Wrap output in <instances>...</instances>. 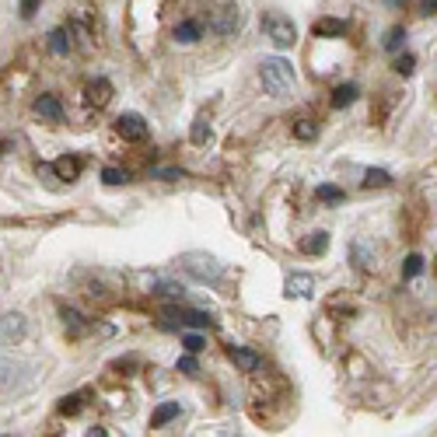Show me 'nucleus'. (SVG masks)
<instances>
[{
  "instance_id": "3",
  "label": "nucleus",
  "mask_w": 437,
  "mask_h": 437,
  "mask_svg": "<svg viewBox=\"0 0 437 437\" xmlns=\"http://www.w3.org/2000/svg\"><path fill=\"white\" fill-rule=\"evenodd\" d=\"M182 269L189 273V277H196V280H217V277H221V262H217L213 255H203V252L186 255Z\"/></svg>"
},
{
  "instance_id": "25",
  "label": "nucleus",
  "mask_w": 437,
  "mask_h": 437,
  "mask_svg": "<svg viewBox=\"0 0 437 437\" xmlns=\"http://www.w3.org/2000/svg\"><path fill=\"white\" fill-rule=\"evenodd\" d=\"M64 322L70 325V333H84V315H77V311H64Z\"/></svg>"
},
{
  "instance_id": "27",
  "label": "nucleus",
  "mask_w": 437,
  "mask_h": 437,
  "mask_svg": "<svg viewBox=\"0 0 437 437\" xmlns=\"http://www.w3.org/2000/svg\"><path fill=\"white\" fill-rule=\"evenodd\" d=\"M81 409V396H67V399H60V413L64 416H74Z\"/></svg>"
},
{
  "instance_id": "12",
  "label": "nucleus",
  "mask_w": 437,
  "mask_h": 437,
  "mask_svg": "<svg viewBox=\"0 0 437 437\" xmlns=\"http://www.w3.org/2000/svg\"><path fill=\"white\" fill-rule=\"evenodd\" d=\"M179 416V402H161L157 409H154V416H150V427H165V423H172Z\"/></svg>"
},
{
  "instance_id": "13",
  "label": "nucleus",
  "mask_w": 437,
  "mask_h": 437,
  "mask_svg": "<svg viewBox=\"0 0 437 437\" xmlns=\"http://www.w3.org/2000/svg\"><path fill=\"white\" fill-rule=\"evenodd\" d=\"M311 32H315V35H343V32H347V21H336V18H318V21L311 25Z\"/></svg>"
},
{
  "instance_id": "23",
  "label": "nucleus",
  "mask_w": 437,
  "mask_h": 437,
  "mask_svg": "<svg viewBox=\"0 0 437 437\" xmlns=\"http://www.w3.org/2000/svg\"><path fill=\"white\" fill-rule=\"evenodd\" d=\"M318 200L322 203H340L343 200V189H336V186H318Z\"/></svg>"
},
{
  "instance_id": "8",
  "label": "nucleus",
  "mask_w": 437,
  "mask_h": 437,
  "mask_svg": "<svg viewBox=\"0 0 437 437\" xmlns=\"http://www.w3.org/2000/svg\"><path fill=\"white\" fill-rule=\"evenodd\" d=\"M52 172H57L60 179H67V182H74L77 175H81V157H74V154H64V157H57L49 165Z\"/></svg>"
},
{
  "instance_id": "5",
  "label": "nucleus",
  "mask_w": 437,
  "mask_h": 437,
  "mask_svg": "<svg viewBox=\"0 0 437 437\" xmlns=\"http://www.w3.org/2000/svg\"><path fill=\"white\" fill-rule=\"evenodd\" d=\"M25 333H28V322H25V315H4V318H0V347H11V343H18Z\"/></svg>"
},
{
  "instance_id": "19",
  "label": "nucleus",
  "mask_w": 437,
  "mask_h": 437,
  "mask_svg": "<svg viewBox=\"0 0 437 437\" xmlns=\"http://www.w3.org/2000/svg\"><path fill=\"white\" fill-rule=\"evenodd\" d=\"M294 137H298V140H311V137H318V123H311V119H298V123H294Z\"/></svg>"
},
{
  "instance_id": "11",
  "label": "nucleus",
  "mask_w": 437,
  "mask_h": 437,
  "mask_svg": "<svg viewBox=\"0 0 437 437\" xmlns=\"http://www.w3.org/2000/svg\"><path fill=\"white\" fill-rule=\"evenodd\" d=\"M325 249H329V235H325V231H311L301 242V252H308V255H322Z\"/></svg>"
},
{
  "instance_id": "14",
  "label": "nucleus",
  "mask_w": 437,
  "mask_h": 437,
  "mask_svg": "<svg viewBox=\"0 0 437 437\" xmlns=\"http://www.w3.org/2000/svg\"><path fill=\"white\" fill-rule=\"evenodd\" d=\"M70 32L67 28H57V32H49V49L57 52V57H64V52H70Z\"/></svg>"
},
{
  "instance_id": "30",
  "label": "nucleus",
  "mask_w": 437,
  "mask_h": 437,
  "mask_svg": "<svg viewBox=\"0 0 437 437\" xmlns=\"http://www.w3.org/2000/svg\"><path fill=\"white\" fill-rule=\"evenodd\" d=\"M413 67H416L413 57H399V60H396V70H399V74H413Z\"/></svg>"
},
{
  "instance_id": "20",
  "label": "nucleus",
  "mask_w": 437,
  "mask_h": 437,
  "mask_svg": "<svg viewBox=\"0 0 437 437\" xmlns=\"http://www.w3.org/2000/svg\"><path fill=\"white\" fill-rule=\"evenodd\" d=\"M101 182H105V186H126V182H130V172H119V168H105V172H101Z\"/></svg>"
},
{
  "instance_id": "31",
  "label": "nucleus",
  "mask_w": 437,
  "mask_h": 437,
  "mask_svg": "<svg viewBox=\"0 0 437 437\" xmlns=\"http://www.w3.org/2000/svg\"><path fill=\"white\" fill-rule=\"evenodd\" d=\"M179 371H186V374H196V360H193V357H179Z\"/></svg>"
},
{
  "instance_id": "15",
  "label": "nucleus",
  "mask_w": 437,
  "mask_h": 437,
  "mask_svg": "<svg viewBox=\"0 0 437 437\" xmlns=\"http://www.w3.org/2000/svg\"><path fill=\"white\" fill-rule=\"evenodd\" d=\"M350 101H357V84H340L333 91V108H347Z\"/></svg>"
},
{
  "instance_id": "10",
  "label": "nucleus",
  "mask_w": 437,
  "mask_h": 437,
  "mask_svg": "<svg viewBox=\"0 0 437 437\" xmlns=\"http://www.w3.org/2000/svg\"><path fill=\"white\" fill-rule=\"evenodd\" d=\"M35 113L46 116V119H64V105L57 95H39L35 98Z\"/></svg>"
},
{
  "instance_id": "17",
  "label": "nucleus",
  "mask_w": 437,
  "mask_h": 437,
  "mask_svg": "<svg viewBox=\"0 0 437 437\" xmlns=\"http://www.w3.org/2000/svg\"><path fill=\"white\" fill-rule=\"evenodd\" d=\"M389 182H392V175H389L385 168H367V172H364V186H367V189H374V186H389Z\"/></svg>"
},
{
  "instance_id": "18",
  "label": "nucleus",
  "mask_w": 437,
  "mask_h": 437,
  "mask_svg": "<svg viewBox=\"0 0 437 437\" xmlns=\"http://www.w3.org/2000/svg\"><path fill=\"white\" fill-rule=\"evenodd\" d=\"M179 322L196 325V329H210V325H213V318H210V315H203V311H182V315H179Z\"/></svg>"
},
{
  "instance_id": "29",
  "label": "nucleus",
  "mask_w": 437,
  "mask_h": 437,
  "mask_svg": "<svg viewBox=\"0 0 437 437\" xmlns=\"http://www.w3.org/2000/svg\"><path fill=\"white\" fill-rule=\"evenodd\" d=\"M39 4H42V0H21V18H35Z\"/></svg>"
},
{
  "instance_id": "21",
  "label": "nucleus",
  "mask_w": 437,
  "mask_h": 437,
  "mask_svg": "<svg viewBox=\"0 0 437 437\" xmlns=\"http://www.w3.org/2000/svg\"><path fill=\"white\" fill-rule=\"evenodd\" d=\"M420 273H423V255H409L406 266H402V277L413 280V277H420Z\"/></svg>"
},
{
  "instance_id": "24",
  "label": "nucleus",
  "mask_w": 437,
  "mask_h": 437,
  "mask_svg": "<svg viewBox=\"0 0 437 437\" xmlns=\"http://www.w3.org/2000/svg\"><path fill=\"white\" fill-rule=\"evenodd\" d=\"M402 42H406V28H392V32H389V39H385V49H392V52H396V49H402Z\"/></svg>"
},
{
  "instance_id": "9",
  "label": "nucleus",
  "mask_w": 437,
  "mask_h": 437,
  "mask_svg": "<svg viewBox=\"0 0 437 437\" xmlns=\"http://www.w3.org/2000/svg\"><path fill=\"white\" fill-rule=\"evenodd\" d=\"M315 291V280L308 277V273H294V277H287V298H311Z\"/></svg>"
},
{
  "instance_id": "33",
  "label": "nucleus",
  "mask_w": 437,
  "mask_h": 437,
  "mask_svg": "<svg viewBox=\"0 0 437 437\" xmlns=\"http://www.w3.org/2000/svg\"><path fill=\"white\" fill-rule=\"evenodd\" d=\"M392 4H399V0H392Z\"/></svg>"
},
{
  "instance_id": "32",
  "label": "nucleus",
  "mask_w": 437,
  "mask_h": 437,
  "mask_svg": "<svg viewBox=\"0 0 437 437\" xmlns=\"http://www.w3.org/2000/svg\"><path fill=\"white\" fill-rule=\"evenodd\" d=\"M423 11H427V14H434V0H423Z\"/></svg>"
},
{
  "instance_id": "26",
  "label": "nucleus",
  "mask_w": 437,
  "mask_h": 437,
  "mask_svg": "<svg viewBox=\"0 0 437 437\" xmlns=\"http://www.w3.org/2000/svg\"><path fill=\"white\" fill-rule=\"evenodd\" d=\"M353 259H357V266H360V269H371V262H374V255H371L364 245H353Z\"/></svg>"
},
{
  "instance_id": "6",
  "label": "nucleus",
  "mask_w": 437,
  "mask_h": 437,
  "mask_svg": "<svg viewBox=\"0 0 437 437\" xmlns=\"http://www.w3.org/2000/svg\"><path fill=\"white\" fill-rule=\"evenodd\" d=\"M108 98H113V84H108L105 77H98V81H91V84L84 88V101L95 105V108L108 105Z\"/></svg>"
},
{
  "instance_id": "2",
  "label": "nucleus",
  "mask_w": 437,
  "mask_h": 437,
  "mask_svg": "<svg viewBox=\"0 0 437 437\" xmlns=\"http://www.w3.org/2000/svg\"><path fill=\"white\" fill-rule=\"evenodd\" d=\"M262 32L277 49H291L298 42V28L291 25V18H280V14H266L262 18Z\"/></svg>"
},
{
  "instance_id": "1",
  "label": "nucleus",
  "mask_w": 437,
  "mask_h": 437,
  "mask_svg": "<svg viewBox=\"0 0 437 437\" xmlns=\"http://www.w3.org/2000/svg\"><path fill=\"white\" fill-rule=\"evenodd\" d=\"M259 77H262V88L269 91V95H287L294 84H298V77H294V67H291V60H284V57H266L262 64H259Z\"/></svg>"
},
{
  "instance_id": "7",
  "label": "nucleus",
  "mask_w": 437,
  "mask_h": 437,
  "mask_svg": "<svg viewBox=\"0 0 437 437\" xmlns=\"http://www.w3.org/2000/svg\"><path fill=\"white\" fill-rule=\"evenodd\" d=\"M228 357H231L242 371H249V374L262 367V357H259L255 350H249V347H228Z\"/></svg>"
},
{
  "instance_id": "28",
  "label": "nucleus",
  "mask_w": 437,
  "mask_h": 437,
  "mask_svg": "<svg viewBox=\"0 0 437 437\" xmlns=\"http://www.w3.org/2000/svg\"><path fill=\"white\" fill-rule=\"evenodd\" d=\"M182 347H186L189 353H200V350H203V336H182Z\"/></svg>"
},
{
  "instance_id": "4",
  "label": "nucleus",
  "mask_w": 437,
  "mask_h": 437,
  "mask_svg": "<svg viewBox=\"0 0 437 437\" xmlns=\"http://www.w3.org/2000/svg\"><path fill=\"white\" fill-rule=\"evenodd\" d=\"M116 130H119V137H123V140H133V144L147 140V133H150L147 119H144V116H137V113H123V116L116 119Z\"/></svg>"
},
{
  "instance_id": "22",
  "label": "nucleus",
  "mask_w": 437,
  "mask_h": 437,
  "mask_svg": "<svg viewBox=\"0 0 437 437\" xmlns=\"http://www.w3.org/2000/svg\"><path fill=\"white\" fill-rule=\"evenodd\" d=\"M189 137H193V144H206V140H210V126H206L203 116L193 123V133H189Z\"/></svg>"
},
{
  "instance_id": "16",
  "label": "nucleus",
  "mask_w": 437,
  "mask_h": 437,
  "mask_svg": "<svg viewBox=\"0 0 437 437\" xmlns=\"http://www.w3.org/2000/svg\"><path fill=\"white\" fill-rule=\"evenodd\" d=\"M175 39H179L182 46H193V42L200 39V21H182V25L175 28Z\"/></svg>"
}]
</instances>
